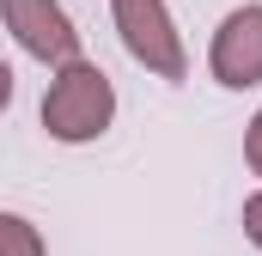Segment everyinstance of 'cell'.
I'll return each instance as SVG.
<instances>
[{
    "label": "cell",
    "instance_id": "7a4b0ae2",
    "mask_svg": "<svg viewBox=\"0 0 262 256\" xmlns=\"http://www.w3.org/2000/svg\"><path fill=\"white\" fill-rule=\"evenodd\" d=\"M110 12H116L122 49H128L146 73H159V79H183V73H189L183 31H177V18H171L165 0H110Z\"/></svg>",
    "mask_w": 262,
    "mask_h": 256
},
{
    "label": "cell",
    "instance_id": "277c9868",
    "mask_svg": "<svg viewBox=\"0 0 262 256\" xmlns=\"http://www.w3.org/2000/svg\"><path fill=\"white\" fill-rule=\"evenodd\" d=\"M207 67H213V79L226 86V92H250L262 86V6H232L226 18H220V31H213V43H207Z\"/></svg>",
    "mask_w": 262,
    "mask_h": 256
},
{
    "label": "cell",
    "instance_id": "52a82bcc",
    "mask_svg": "<svg viewBox=\"0 0 262 256\" xmlns=\"http://www.w3.org/2000/svg\"><path fill=\"white\" fill-rule=\"evenodd\" d=\"M244 238L262 250V195H250V201H244Z\"/></svg>",
    "mask_w": 262,
    "mask_h": 256
},
{
    "label": "cell",
    "instance_id": "3957f363",
    "mask_svg": "<svg viewBox=\"0 0 262 256\" xmlns=\"http://www.w3.org/2000/svg\"><path fill=\"white\" fill-rule=\"evenodd\" d=\"M0 18L12 31V43L25 55H37L43 67H67L79 61V31L61 12V0H0Z\"/></svg>",
    "mask_w": 262,
    "mask_h": 256
},
{
    "label": "cell",
    "instance_id": "ba28073f",
    "mask_svg": "<svg viewBox=\"0 0 262 256\" xmlns=\"http://www.w3.org/2000/svg\"><path fill=\"white\" fill-rule=\"evenodd\" d=\"M6 104H12V67L0 61V110H6Z\"/></svg>",
    "mask_w": 262,
    "mask_h": 256
},
{
    "label": "cell",
    "instance_id": "6da1fadb",
    "mask_svg": "<svg viewBox=\"0 0 262 256\" xmlns=\"http://www.w3.org/2000/svg\"><path fill=\"white\" fill-rule=\"evenodd\" d=\"M110 122H116V86H110V73L98 61H85V55L55 67V79L43 92V128H49V140L85 146V140H98Z\"/></svg>",
    "mask_w": 262,
    "mask_h": 256
},
{
    "label": "cell",
    "instance_id": "8992f818",
    "mask_svg": "<svg viewBox=\"0 0 262 256\" xmlns=\"http://www.w3.org/2000/svg\"><path fill=\"white\" fill-rule=\"evenodd\" d=\"M244 159H250V171L262 177V110L250 116V128H244Z\"/></svg>",
    "mask_w": 262,
    "mask_h": 256
},
{
    "label": "cell",
    "instance_id": "5b68a950",
    "mask_svg": "<svg viewBox=\"0 0 262 256\" xmlns=\"http://www.w3.org/2000/svg\"><path fill=\"white\" fill-rule=\"evenodd\" d=\"M0 256H49V250H43V232L25 214H0Z\"/></svg>",
    "mask_w": 262,
    "mask_h": 256
}]
</instances>
